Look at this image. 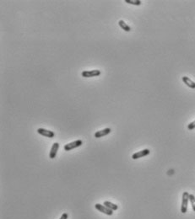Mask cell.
<instances>
[{
	"label": "cell",
	"mask_w": 195,
	"mask_h": 219,
	"mask_svg": "<svg viewBox=\"0 0 195 219\" xmlns=\"http://www.w3.org/2000/svg\"><path fill=\"white\" fill-rule=\"evenodd\" d=\"M58 148H59V143H54L52 144V148H51V150H50V152H49V157L50 158H56L57 156V152L58 151Z\"/></svg>",
	"instance_id": "obj_8"
},
{
	"label": "cell",
	"mask_w": 195,
	"mask_h": 219,
	"mask_svg": "<svg viewBox=\"0 0 195 219\" xmlns=\"http://www.w3.org/2000/svg\"><path fill=\"white\" fill-rule=\"evenodd\" d=\"M189 201L191 203L193 212H195V196L193 194H189Z\"/></svg>",
	"instance_id": "obj_12"
},
{
	"label": "cell",
	"mask_w": 195,
	"mask_h": 219,
	"mask_svg": "<svg viewBox=\"0 0 195 219\" xmlns=\"http://www.w3.org/2000/svg\"><path fill=\"white\" fill-rule=\"evenodd\" d=\"M68 217H69V214L68 213H63L62 214L61 217H60V219H68Z\"/></svg>",
	"instance_id": "obj_15"
},
{
	"label": "cell",
	"mask_w": 195,
	"mask_h": 219,
	"mask_svg": "<svg viewBox=\"0 0 195 219\" xmlns=\"http://www.w3.org/2000/svg\"><path fill=\"white\" fill-rule=\"evenodd\" d=\"M101 75V71L98 69H94L91 71H83L81 73V76L83 78H93V77H98Z\"/></svg>",
	"instance_id": "obj_3"
},
{
	"label": "cell",
	"mask_w": 195,
	"mask_h": 219,
	"mask_svg": "<svg viewBox=\"0 0 195 219\" xmlns=\"http://www.w3.org/2000/svg\"><path fill=\"white\" fill-rule=\"evenodd\" d=\"M182 79H183V82L186 84L188 87H189L190 88H193V89H194L195 88V82H193L192 79H189L188 77L187 76H183V78H182Z\"/></svg>",
	"instance_id": "obj_9"
},
{
	"label": "cell",
	"mask_w": 195,
	"mask_h": 219,
	"mask_svg": "<svg viewBox=\"0 0 195 219\" xmlns=\"http://www.w3.org/2000/svg\"><path fill=\"white\" fill-rule=\"evenodd\" d=\"M37 131L40 135H42L43 137H48V138H53L55 137V133L53 131L45 129V128H38Z\"/></svg>",
	"instance_id": "obj_5"
},
{
	"label": "cell",
	"mask_w": 195,
	"mask_h": 219,
	"mask_svg": "<svg viewBox=\"0 0 195 219\" xmlns=\"http://www.w3.org/2000/svg\"><path fill=\"white\" fill-rule=\"evenodd\" d=\"M83 144V141L82 140H76L73 141L72 143H67L65 146H64V150L65 151H70V150H73L74 148H79Z\"/></svg>",
	"instance_id": "obj_2"
},
{
	"label": "cell",
	"mask_w": 195,
	"mask_h": 219,
	"mask_svg": "<svg viewBox=\"0 0 195 219\" xmlns=\"http://www.w3.org/2000/svg\"><path fill=\"white\" fill-rule=\"evenodd\" d=\"M118 25L120 26V28L122 29V30H123L124 31H126V32H129V31H131V27L128 25V24H127L126 23L124 22V20H119L118 21Z\"/></svg>",
	"instance_id": "obj_11"
},
{
	"label": "cell",
	"mask_w": 195,
	"mask_h": 219,
	"mask_svg": "<svg viewBox=\"0 0 195 219\" xmlns=\"http://www.w3.org/2000/svg\"><path fill=\"white\" fill-rule=\"evenodd\" d=\"M95 207L96 210H98L99 212H101V213H104V214H106V215H108V216H112V215L113 214V211L110 210L109 208H107L106 206L101 205V204L96 203L95 205Z\"/></svg>",
	"instance_id": "obj_4"
},
{
	"label": "cell",
	"mask_w": 195,
	"mask_h": 219,
	"mask_svg": "<svg viewBox=\"0 0 195 219\" xmlns=\"http://www.w3.org/2000/svg\"><path fill=\"white\" fill-rule=\"evenodd\" d=\"M111 131H112L111 128H109V127L104 128V129H102V130H101V131H96V132L94 134V136L95 138H100V137L107 136L108 134L111 133Z\"/></svg>",
	"instance_id": "obj_7"
},
{
	"label": "cell",
	"mask_w": 195,
	"mask_h": 219,
	"mask_svg": "<svg viewBox=\"0 0 195 219\" xmlns=\"http://www.w3.org/2000/svg\"><path fill=\"white\" fill-rule=\"evenodd\" d=\"M125 3H129V4H132V5L140 6L141 4V1H140V0H125Z\"/></svg>",
	"instance_id": "obj_13"
},
{
	"label": "cell",
	"mask_w": 195,
	"mask_h": 219,
	"mask_svg": "<svg viewBox=\"0 0 195 219\" xmlns=\"http://www.w3.org/2000/svg\"><path fill=\"white\" fill-rule=\"evenodd\" d=\"M189 202V193L187 191H184L183 193V197H182V206H181V213H186L188 211V206Z\"/></svg>",
	"instance_id": "obj_1"
},
{
	"label": "cell",
	"mask_w": 195,
	"mask_h": 219,
	"mask_svg": "<svg viewBox=\"0 0 195 219\" xmlns=\"http://www.w3.org/2000/svg\"><path fill=\"white\" fill-rule=\"evenodd\" d=\"M103 205L104 206H106L107 208H109L110 210L113 211H113H117V209H118V206L116 205V204L113 203V202H111V201H104Z\"/></svg>",
	"instance_id": "obj_10"
},
{
	"label": "cell",
	"mask_w": 195,
	"mask_h": 219,
	"mask_svg": "<svg viewBox=\"0 0 195 219\" xmlns=\"http://www.w3.org/2000/svg\"><path fill=\"white\" fill-rule=\"evenodd\" d=\"M188 130H193V129H195V120L193 121V122H190L188 125Z\"/></svg>",
	"instance_id": "obj_14"
},
{
	"label": "cell",
	"mask_w": 195,
	"mask_h": 219,
	"mask_svg": "<svg viewBox=\"0 0 195 219\" xmlns=\"http://www.w3.org/2000/svg\"><path fill=\"white\" fill-rule=\"evenodd\" d=\"M149 153H150L149 149L148 148L143 149V150H141V151H140V152H134V154L132 155V158L134 159V160H136V159H138V158H143V157H145V156L149 155Z\"/></svg>",
	"instance_id": "obj_6"
}]
</instances>
